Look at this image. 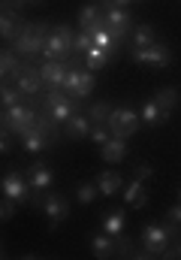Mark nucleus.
<instances>
[{
	"mask_svg": "<svg viewBox=\"0 0 181 260\" xmlns=\"http://www.w3.org/2000/svg\"><path fill=\"white\" fill-rule=\"evenodd\" d=\"M24 179H27V185H30L33 194H46V191H52V185H55V173H52V167L43 164V160L30 164V167L24 170Z\"/></svg>",
	"mask_w": 181,
	"mask_h": 260,
	"instance_id": "obj_9",
	"label": "nucleus"
},
{
	"mask_svg": "<svg viewBox=\"0 0 181 260\" xmlns=\"http://www.w3.org/2000/svg\"><path fill=\"white\" fill-rule=\"evenodd\" d=\"M109 112H112V106L100 100V103H94V106L88 109V118H91L94 124H106V118H109Z\"/></svg>",
	"mask_w": 181,
	"mask_h": 260,
	"instance_id": "obj_32",
	"label": "nucleus"
},
{
	"mask_svg": "<svg viewBox=\"0 0 181 260\" xmlns=\"http://www.w3.org/2000/svg\"><path fill=\"white\" fill-rule=\"evenodd\" d=\"M0 194L6 197V200H12V203H30L33 191H30L24 173H18V170H6L3 179H0Z\"/></svg>",
	"mask_w": 181,
	"mask_h": 260,
	"instance_id": "obj_6",
	"label": "nucleus"
},
{
	"mask_svg": "<svg viewBox=\"0 0 181 260\" xmlns=\"http://www.w3.org/2000/svg\"><path fill=\"white\" fill-rule=\"evenodd\" d=\"M15 88H18L21 94H40V88H43L40 70H37V67H21V73L15 76Z\"/></svg>",
	"mask_w": 181,
	"mask_h": 260,
	"instance_id": "obj_16",
	"label": "nucleus"
},
{
	"mask_svg": "<svg viewBox=\"0 0 181 260\" xmlns=\"http://www.w3.org/2000/svg\"><path fill=\"white\" fill-rule=\"evenodd\" d=\"M60 127H63V133H66L69 139H88V133H91V127H94V121H91L85 112H73Z\"/></svg>",
	"mask_w": 181,
	"mask_h": 260,
	"instance_id": "obj_13",
	"label": "nucleus"
},
{
	"mask_svg": "<svg viewBox=\"0 0 181 260\" xmlns=\"http://www.w3.org/2000/svg\"><path fill=\"white\" fill-rule=\"evenodd\" d=\"M100 227H103V233H109L112 239H121V236H124V227H127V215H124V209L106 212Z\"/></svg>",
	"mask_w": 181,
	"mask_h": 260,
	"instance_id": "obj_19",
	"label": "nucleus"
},
{
	"mask_svg": "<svg viewBox=\"0 0 181 260\" xmlns=\"http://www.w3.org/2000/svg\"><path fill=\"white\" fill-rule=\"evenodd\" d=\"M3 76H6V70H0V85H3Z\"/></svg>",
	"mask_w": 181,
	"mask_h": 260,
	"instance_id": "obj_42",
	"label": "nucleus"
},
{
	"mask_svg": "<svg viewBox=\"0 0 181 260\" xmlns=\"http://www.w3.org/2000/svg\"><path fill=\"white\" fill-rule=\"evenodd\" d=\"M178 203H181V191H178Z\"/></svg>",
	"mask_w": 181,
	"mask_h": 260,
	"instance_id": "obj_44",
	"label": "nucleus"
},
{
	"mask_svg": "<svg viewBox=\"0 0 181 260\" xmlns=\"http://www.w3.org/2000/svg\"><path fill=\"white\" fill-rule=\"evenodd\" d=\"M15 218V203L12 200H0V224H6V221H12Z\"/></svg>",
	"mask_w": 181,
	"mask_h": 260,
	"instance_id": "obj_34",
	"label": "nucleus"
},
{
	"mask_svg": "<svg viewBox=\"0 0 181 260\" xmlns=\"http://www.w3.org/2000/svg\"><path fill=\"white\" fill-rule=\"evenodd\" d=\"M6 124V109H0V127Z\"/></svg>",
	"mask_w": 181,
	"mask_h": 260,
	"instance_id": "obj_41",
	"label": "nucleus"
},
{
	"mask_svg": "<svg viewBox=\"0 0 181 260\" xmlns=\"http://www.w3.org/2000/svg\"><path fill=\"white\" fill-rule=\"evenodd\" d=\"M91 251H94V257L106 260V257H115L118 254V239H112L109 233H94L91 236Z\"/></svg>",
	"mask_w": 181,
	"mask_h": 260,
	"instance_id": "obj_17",
	"label": "nucleus"
},
{
	"mask_svg": "<svg viewBox=\"0 0 181 260\" xmlns=\"http://www.w3.org/2000/svg\"><path fill=\"white\" fill-rule=\"evenodd\" d=\"M37 70H40L43 85L52 91V88H60V85H63V76H66V61H43Z\"/></svg>",
	"mask_w": 181,
	"mask_h": 260,
	"instance_id": "obj_12",
	"label": "nucleus"
},
{
	"mask_svg": "<svg viewBox=\"0 0 181 260\" xmlns=\"http://www.w3.org/2000/svg\"><path fill=\"white\" fill-rule=\"evenodd\" d=\"M106 21H103V6L100 3H88V6H82L79 9V30H97V27H103Z\"/></svg>",
	"mask_w": 181,
	"mask_h": 260,
	"instance_id": "obj_14",
	"label": "nucleus"
},
{
	"mask_svg": "<svg viewBox=\"0 0 181 260\" xmlns=\"http://www.w3.org/2000/svg\"><path fill=\"white\" fill-rule=\"evenodd\" d=\"M94 85H97V79H94V73L88 70V67H82V76H79V85H76V91H73V100H85V97H91V91H94Z\"/></svg>",
	"mask_w": 181,
	"mask_h": 260,
	"instance_id": "obj_24",
	"label": "nucleus"
},
{
	"mask_svg": "<svg viewBox=\"0 0 181 260\" xmlns=\"http://www.w3.org/2000/svg\"><path fill=\"white\" fill-rule=\"evenodd\" d=\"M43 212L49 218L52 227H58L60 221L69 218V200L63 194H55V191H46V200H43Z\"/></svg>",
	"mask_w": 181,
	"mask_h": 260,
	"instance_id": "obj_10",
	"label": "nucleus"
},
{
	"mask_svg": "<svg viewBox=\"0 0 181 260\" xmlns=\"http://www.w3.org/2000/svg\"><path fill=\"white\" fill-rule=\"evenodd\" d=\"M97 197H100V191H97V182H82V185L76 188V203H82V206H91Z\"/></svg>",
	"mask_w": 181,
	"mask_h": 260,
	"instance_id": "obj_29",
	"label": "nucleus"
},
{
	"mask_svg": "<svg viewBox=\"0 0 181 260\" xmlns=\"http://www.w3.org/2000/svg\"><path fill=\"white\" fill-rule=\"evenodd\" d=\"M15 103H21V91L15 85H0V109H9Z\"/></svg>",
	"mask_w": 181,
	"mask_h": 260,
	"instance_id": "obj_30",
	"label": "nucleus"
},
{
	"mask_svg": "<svg viewBox=\"0 0 181 260\" xmlns=\"http://www.w3.org/2000/svg\"><path fill=\"white\" fill-rule=\"evenodd\" d=\"M121 188H124V179H121L118 173L106 170V173L97 176V191H100V197H115Z\"/></svg>",
	"mask_w": 181,
	"mask_h": 260,
	"instance_id": "obj_22",
	"label": "nucleus"
},
{
	"mask_svg": "<svg viewBox=\"0 0 181 260\" xmlns=\"http://www.w3.org/2000/svg\"><path fill=\"white\" fill-rule=\"evenodd\" d=\"M21 67L24 64H18V55L15 52H9V49H0V70H6V76H18L21 73Z\"/></svg>",
	"mask_w": 181,
	"mask_h": 260,
	"instance_id": "obj_28",
	"label": "nucleus"
},
{
	"mask_svg": "<svg viewBox=\"0 0 181 260\" xmlns=\"http://www.w3.org/2000/svg\"><path fill=\"white\" fill-rule=\"evenodd\" d=\"M139 112H133V109H127V106H115L112 112H109V118H106V127L112 136H118V139H130L136 130H139Z\"/></svg>",
	"mask_w": 181,
	"mask_h": 260,
	"instance_id": "obj_4",
	"label": "nucleus"
},
{
	"mask_svg": "<svg viewBox=\"0 0 181 260\" xmlns=\"http://www.w3.org/2000/svg\"><path fill=\"white\" fill-rule=\"evenodd\" d=\"M21 18H18V12H6V9H0V37L3 40H15L18 37V30H21Z\"/></svg>",
	"mask_w": 181,
	"mask_h": 260,
	"instance_id": "obj_23",
	"label": "nucleus"
},
{
	"mask_svg": "<svg viewBox=\"0 0 181 260\" xmlns=\"http://www.w3.org/2000/svg\"><path fill=\"white\" fill-rule=\"evenodd\" d=\"M88 139H91L94 145H103V142H109V139H112V133H109V127H106V124H94V127H91V133H88Z\"/></svg>",
	"mask_w": 181,
	"mask_h": 260,
	"instance_id": "obj_33",
	"label": "nucleus"
},
{
	"mask_svg": "<svg viewBox=\"0 0 181 260\" xmlns=\"http://www.w3.org/2000/svg\"><path fill=\"white\" fill-rule=\"evenodd\" d=\"M181 236V227L172 224V221H163V224H145L139 242L145 248L148 257H166V248L172 245V239Z\"/></svg>",
	"mask_w": 181,
	"mask_h": 260,
	"instance_id": "obj_1",
	"label": "nucleus"
},
{
	"mask_svg": "<svg viewBox=\"0 0 181 260\" xmlns=\"http://www.w3.org/2000/svg\"><path fill=\"white\" fill-rule=\"evenodd\" d=\"M109 58H112V52H106V49H97V46H91V49L85 52V67H88L91 73H97V70H103V67L109 64Z\"/></svg>",
	"mask_w": 181,
	"mask_h": 260,
	"instance_id": "obj_25",
	"label": "nucleus"
},
{
	"mask_svg": "<svg viewBox=\"0 0 181 260\" xmlns=\"http://www.w3.org/2000/svg\"><path fill=\"white\" fill-rule=\"evenodd\" d=\"M24 6V0H3V6L0 9H6V12H18Z\"/></svg>",
	"mask_w": 181,
	"mask_h": 260,
	"instance_id": "obj_39",
	"label": "nucleus"
},
{
	"mask_svg": "<svg viewBox=\"0 0 181 260\" xmlns=\"http://www.w3.org/2000/svg\"><path fill=\"white\" fill-rule=\"evenodd\" d=\"M91 46H94V34L91 30H79L76 40H73V55H85Z\"/></svg>",
	"mask_w": 181,
	"mask_h": 260,
	"instance_id": "obj_31",
	"label": "nucleus"
},
{
	"mask_svg": "<svg viewBox=\"0 0 181 260\" xmlns=\"http://www.w3.org/2000/svg\"><path fill=\"white\" fill-rule=\"evenodd\" d=\"M100 157H103L106 164H121V160L127 157V139L112 136L109 142H103V145H100Z\"/></svg>",
	"mask_w": 181,
	"mask_h": 260,
	"instance_id": "obj_18",
	"label": "nucleus"
},
{
	"mask_svg": "<svg viewBox=\"0 0 181 260\" xmlns=\"http://www.w3.org/2000/svg\"><path fill=\"white\" fill-rule=\"evenodd\" d=\"M18 139H21V151L24 154H43L46 148H52V136L46 130H40V124H33L24 136H18Z\"/></svg>",
	"mask_w": 181,
	"mask_h": 260,
	"instance_id": "obj_11",
	"label": "nucleus"
},
{
	"mask_svg": "<svg viewBox=\"0 0 181 260\" xmlns=\"http://www.w3.org/2000/svg\"><path fill=\"white\" fill-rule=\"evenodd\" d=\"M166 257H178L181 260V236L178 239H172V245L166 248Z\"/></svg>",
	"mask_w": 181,
	"mask_h": 260,
	"instance_id": "obj_38",
	"label": "nucleus"
},
{
	"mask_svg": "<svg viewBox=\"0 0 181 260\" xmlns=\"http://www.w3.org/2000/svg\"><path fill=\"white\" fill-rule=\"evenodd\" d=\"M151 176H154L151 164H139V167H136V179H142V182H145V179H151Z\"/></svg>",
	"mask_w": 181,
	"mask_h": 260,
	"instance_id": "obj_37",
	"label": "nucleus"
},
{
	"mask_svg": "<svg viewBox=\"0 0 181 260\" xmlns=\"http://www.w3.org/2000/svg\"><path fill=\"white\" fill-rule=\"evenodd\" d=\"M46 37H49V27H46V24H40V21H24L21 30H18V37L12 40V52H15V55H24V58L43 55Z\"/></svg>",
	"mask_w": 181,
	"mask_h": 260,
	"instance_id": "obj_2",
	"label": "nucleus"
},
{
	"mask_svg": "<svg viewBox=\"0 0 181 260\" xmlns=\"http://www.w3.org/2000/svg\"><path fill=\"white\" fill-rule=\"evenodd\" d=\"M139 121H142L145 127H160V124L169 121V112H163L154 100H148V103L142 106V112H139Z\"/></svg>",
	"mask_w": 181,
	"mask_h": 260,
	"instance_id": "obj_20",
	"label": "nucleus"
},
{
	"mask_svg": "<svg viewBox=\"0 0 181 260\" xmlns=\"http://www.w3.org/2000/svg\"><path fill=\"white\" fill-rule=\"evenodd\" d=\"M24 3H40V0H24Z\"/></svg>",
	"mask_w": 181,
	"mask_h": 260,
	"instance_id": "obj_43",
	"label": "nucleus"
},
{
	"mask_svg": "<svg viewBox=\"0 0 181 260\" xmlns=\"http://www.w3.org/2000/svg\"><path fill=\"white\" fill-rule=\"evenodd\" d=\"M12 133L6 127H0V154H9V148H12V139H9Z\"/></svg>",
	"mask_w": 181,
	"mask_h": 260,
	"instance_id": "obj_35",
	"label": "nucleus"
},
{
	"mask_svg": "<svg viewBox=\"0 0 181 260\" xmlns=\"http://www.w3.org/2000/svg\"><path fill=\"white\" fill-rule=\"evenodd\" d=\"M109 3H112V6H121V9H127V6H130L133 0H109Z\"/></svg>",
	"mask_w": 181,
	"mask_h": 260,
	"instance_id": "obj_40",
	"label": "nucleus"
},
{
	"mask_svg": "<svg viewBox=\"0 0 181 260\" xmlns=\"http://www.w3.org/2000/svg\"><path fill=\"white\" fill-rule=\"evenodd\" d=\"M130 58L136 64H148V67H169L172 64V52L163 46V43H154V46H145V49H130Z\"/></svg>",
	"mask_w": 181,
	"mask_h": 260,
	"instance_id": "obj_8",
	"label": "nucleus"
},
{
	"mask_svg": "<svg viewBox=\"0 0 181 260\" xmlns=\"http://www.w3.org/2000/svg\"><path fill=\"white\" fill-rule=\"evenodd\" d=\"M124 203H127L130 209H145V206H148V194H145V188H142V179L133 176V182L124 188Z\"/></svg>",
	"mask_w": 181,
	"mask_h": 260,
	"instance_id": "obj_21",
	"label": "nucleus"
},
{
	"mask_svg": "<svg viewBox=\"0 0 181 260\" xmlns=\"http://www.w3.org/2000/svg\"><path fill=\"white\" fill-rule=\"evenodd\" d=\"M154 43H157V34H154L151 24L133 27V46H136V49H145V46H154Z\"/></svg>",
	"mask_w": 181,
	"mask_h": 260,
	"instance_id": "obj_27",
	"label": "nucleus"
},
{
	"mask_svg": "<svg viewBox=\"0 0 181 260\" xmlns=\"http://www.w3.org/2000/svg\"><path fill=\"white\" fill-rule=\"evenodd\" d=\"M33 124H37V109H33V106L15 103V106L6 109V124H3V127L9 130L12 136H24Z\"/></svg>",
	"mask_w": 181,
	"mask_h": 260,
	"instance_id": "obj_7",
	"label": "nucleus"
},
{
	"mask_svg": "<svg viewBox=\"0 0 181 260\" xmlns=\"http://www.w3.org/2000/svg\"><path fill=\"white\" fill-rule=\"evenodd\" d=\"M166 221H172V224H178L181 227V203H175V206L166 209Z\"/></svg>",
	"mask_w": 181,
	"mask_h": 260,
	"instance_id": "obj_36",
	"label": "nucleus"
},
{
	"mask_svg": "<svg viewBox=\"0 0 181 260\" xmlns=\"http://www.w3.org/2000/svg\"><path fill=\"white\" fill-rule=\"evenodd\" d=\"M100 6H103V21H106V27L118 37V40H127L130 34H133V15H130V9H121V6H112L109 0H100Z\"/></svg>",
	"mask_w": 181,
	"mask_h": 260,
	"instance_id": "obj_5",
	"label": "nucleus"
},
{
	"mask_svg": "<svg viewBox=\"0 0 181 260\" xmlns=\"http://www.w3.org/2000/svg\"><path fill=\"white\" fill-rule=\"evenodd\" d=\"M43 112H49V118L55 121V124H63L73 112H79V100H73V97H60L58 103H52V106H43Z\"/></svg>",
	"mask_w": 181,
	"mask_h": 260,
	"instance_id": "obj_15",
	"label": "nucleus"
},
{
	"mask_svg": "<svg viewBox=\"0 0 181 260\" xmlns=\"http://www.w3.org/2000/svg\"><path fill=\"white\" fill-rule=\"evenodd\" d=\"M154 103L163 109V112H172L175 106H178V88H172V85H166V88H160L157 94H154Z\"/></svg>",
	"mask_w": 181,
	"mask_h": 260,
	"instance_id": "obj_26",
	"label": "nucleus"
},
{
	"mask_svg": "<svg viewBox=\"0 0 181 260\" xmlns=\"http://www.w3.org/2000/svg\"><path fill=\"white\" fill-rule=\"evenodd\" d=\"M73 40H76V34L66 24L52 27L46 37V46H43V58L46 61H69L73 58Z\"/></svg>",
	"mask_w": 181,
	"mask_h": 260,
	"instance_id": "obj_3",
	"label": "nucleus"
}]
</instances>
